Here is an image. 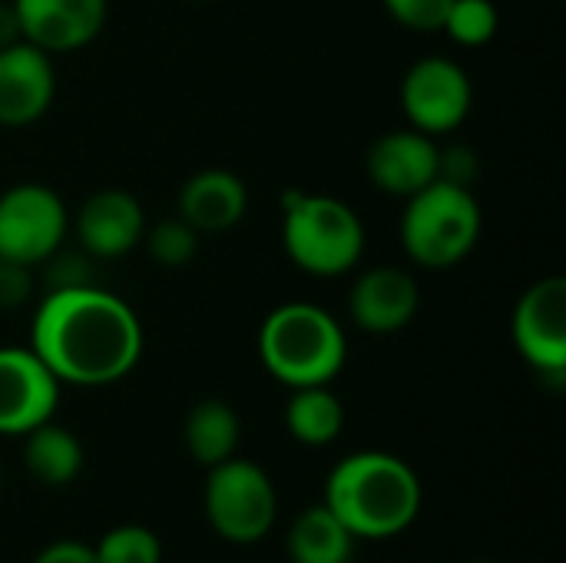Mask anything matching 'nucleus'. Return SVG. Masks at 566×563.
Here are the masks:
<instances>
[{
	"label": "nucleus",
	"mask_w": 566,
	"mask_h": 563,
	"mask_svg": "<svg viewBox=\"0 0 566 563\" xmlns=\"http://www.w3.org/2000/svg\"><path fill=\"white\" fill-rule=\"evenodd\" d=\"M325 508L355 538H395L421 511L415 468L385 451H358L338 461L325 481Z\"/></svg>",
	"instance_id": "nucleus-2"
},
{
	"label": "nucleus",
	"mask_w": 566,
	"mask_h": 563,
	"mask_svg": "<svg viewBox=\"0 0 566 563\" xmlns=\"http://www.w3.org/2000/svg\"><path fill=\"white\" fill-rule=\"evenodd\" d=\"M279 514L275 484L269 475L245 458H229L209 468L206 481V518L212 531L232 544L262 541Z\"/></svg>",
	"instance_id": "nucleus-7"
},
{
	"label": "nucleus",
	"mask_w": 566,
	"mask_h": 563,
	"mask_svg": "<svg viewBox=\"0 0 566 563\" xmlns=\"http://www.w3.org/2000/svg\"><path fill=\"white\" fill-rule=\"evenodd\" d=\"M365 169L375 189L408 199L441 176V146L434 136L411 126L391 129L371 143Z\"/></svg>",
	"instance_id": "nucleus-14"
},
{
	"label": "nucleus",
	"mask_w": 566,
	"mask_h": 563,
	"mask_svg": "<svg viewBox=\"0 0 566 563\" xmlns=\"http://www.w3.org/2000/svg\"><path fill=\"white\" fill-rule=\"evenodd\" d=\"M471 563H491V561H471Z\"/></svg>",
	"instance_id": "nucleus-29"
},
{
	"label": "nucleus",
	"mask_w": 566,
	"mask_h": 563,
	"mask_svg": "<svg viewBox=\"0 0 566 563\" xmlns=\"http://www.w3.org/2000/svg\"><path fill=\"white\" fill-rule=\"evenodd\" d=\"M259 358L265 372L289 388L332 385L348 362L342 322L315 302L275 305L259 329Z\"/></svg>",
	"instance_id": "nucleus-3"
},
{
	"label": "nucleus",
	"mask_w": 566,
	"mask_h": 563,
	"mask_svg": "<svg viewBox=\"0 0 566 563\" xmlns=\"http://www.w3.org/2000/svg\"><path fill=\"white\" fill-rule=\"evenodd\" d=\"M23 465L36 481L50 488L70 484L83 468V445L70 428L53 425L50 418L23 435Z\"/></svg>",
	"instance_id": "nucleus-18"
},
{
	"label": "nucleus",
	"mask_w": 566,
	"mask_h": 563,
	"mask_svg": "<svg viewBox=\"0 0 566 563\" xmlns=\"http://www.w3.org/2000/svg\"><path fill=\"white\" fill-rule=\"evenodd\" d=\"M70 209L43 183H17L0 192V262L36 269L66 242Z\"/></svg>",
	"instance_id": "nucleus-6"
},
{
	"label": "nucleus",
	"mask_w": 566,
	"mask_h": 563,
	"mask_svg": "<svg viewBox=\"0 0 566 563\" xmlns=\"http://www.w3.org/2000/svg\"><path fill=\"white\" fill-rule=\"evenodd\" d=\"M30 269L0 262V305H20L30 295Z\"/></svg>",
	"instance_id": "nucleus-26"
},
{
	"label": "nucleus",
	"mask_w": 566,
	"mask_h": 563,
	"mask_svg": "<svg viewBox=\"0 0 566 563\" xmlns=\"http://www.w3.org/2000/svg\"><path fill=\"white\" fill-rule=\"evenodd\" d=\"M60 405V382L30 345H0V435H27L50 421Z\"/></svg>",
	"instance_id": "nucleus-10"
},
{
	"label": "nucleus",
	"mask_w": 566,
	"mask_h": 563,
	"mask_svg": "<svg viewBox=\"0 0 566 563\" xmlns=\"http://www.w3.org/2000/svg\"><path fill=\"white\" fill-rule=\"evenodd\" d=\"M182 438H186V451L199 465L212 468V465H222L235 455L239 438H242V425H239V415L226 402L206 398L186 415Z\"/></svg>",
	"instance_id": "nucleus-19"
},
{
	"label": "nucleus",
	"mask_w": 566,
	"mask_h": 563,
	"mask_svg": "<svg viewBox=\"0 0 566 563\" xmlns=\"http://www.w3.org/2000/svg\"><path fill=\"white\" fill-rule=\"evenodd\" d=\"M381 3L391 13V20L401 23L405 30L434 33V30H441L454 0H381Z\"/></svg>",
	"instance_id": "nucleus-24"
},
{
	"label": "nucleus",
	"mask_w": 566,
	"mask_h": 563,
	"mask_svg": "<svg viewBox=\"0 0 566 563\" xmlns=\"http://www.w3.org/2000/svg\"><path fill=\"white\" fill-rule=\"evenodd\" d=\"M285 428L298 445L325 448L342 435L345 408L328 385L292 388V398L285 405Z\"/></svg>",
	"instance_id": "nucleus-20"
},
{
	"label": "nucleus",
	"mask_w": 566,
	"mask_h": 563,
	"mask_svg": "<svg viewBox=\"0 0 566 563\" xmlns=\"http://www.w3.org/2000/svg\"><path fill=\"white\" fill-rule=\"evenodd\" d=\"M474 173H478V156H474L468 146H451V149H441V176H438V179H448V183L471 186Z\"/></svg>",
	"instance_id": "nucleus-25"
},
{
	"label": "nucleus",
	"mask_w": 566,
	"mask_h": 563,
	"mask_svg": "<svg viewBox=\"0 0 566 563\" xmlns=\"http://www.w3.org/2000/svg\"><path fill=\"white\" fill-rule=\"evenodd\" d=\"M20 40V27H17V13L10 0H0V46Z\"/></svg>",
	"instance_id": "nucleus-28"
},
{
	"label": "nucleus",
	"mask_w": 566,
	"mask_h": 563,
	"mask_svg": "<svg viewBox=\"0 0 566 563\" xmlns=\"http://www.w3.org/2000/svg\"><path fill=\"white\" fill-rule=\"evenodd\" d=\"M33 563H99L96 561V551L90 544H80V541H56L50 548H43Z\"/></svg>",
	"instance_id": "nucleus-27"
},
{
	"label": "nucleus",
	"mask_w": 566,
	"mask_h": 563,
	"mask_svg": "<svg viewBox=\"0 0 566 563\" xmlns=\"http://www.w3.org/2000/svg\"><path fill=\"white\" fill-rule=\"evenodd\" d=\"M249 189L229 169H199L179 189V219H186L199 236L229 232L245 219Z\"/></svg>",
	"instance_id": "nucleus-16"
},
{
	"label": "nucleus",
	"mask_w": 566,
	"mask_h": 563,
	"mask_svg": "<svg viewBox=\"0 0 566 563\" xmlns=\"http://www.w3.org/2000/svg\"><path fill=\"white\" fill-rule=\"evenodd\" d=\"M146 252L156 265L163 269H182L196 259V249H199V232L186 222V219H163L156 222L153 229L146 226Z\"/></svg>",
	"instance_id": "nucleus-22"
},
{
	"label": "nucleus",
	"mask_w": 566,
	"mask_h": 563,
	"mask_svg": "<svg viewBox=\"0 0 566 563\" xmlns=\"http://www.w3.org/2000/svg\"><path fill=\"white\" fill-rule=\"evenodd\" d=\"M20 40L50 56L90 46L106 27V0H10Z\"/></svg>",
	"instance_id": "nucleus-11"
},
{
	"label": "nucleus",
	"mask_w": 566,
	"mask_h": 563,
	"mask_svg": "<svg viewBox=\"0 0 566 563\" xmlns=\"http://www.w3.org/2000/svg\"><path fill=\"white\" fill-rule=\"evenodd\" d=\"M421 289L408 269L375 265L365 269L348 292V315L368 335H395L418 315Z\"/></svg>",
	"instance_id": "nucleus-15"
},
{
	"label": "nucleus",
	"mask_w": 566,
	"mask_h": 563,
	"mask_svg": "<svg viewBox=\"0 0 566 563\" xmlns=\"http://www.w3.org/2000/svg\"><path fill=\"white\" fill-rule=\"evenodd\" d=\"M497 27H501V17H497L494 0H454L441 23L451 43L468 46V50L491 43L497 37Z\"/></svg>",
	"instance_id": "nucleus-21"
},
{
	"label": "nucleus",
	"mask_w": 566,
	"mask_h": 563,
	"mask_svg": "<svg viewBox=\"0 0 566 563\" xmlns=\"http://www.w3.org/2000/svg\"><path fill=\"white\" fill-rule=\"evenodd\" d=\"M282 246L305 275L338 279L361 262L365 226L345 199L289 189L282 196Z\"/></svg>",
	"instance_id": "nucleus-4"
},
{
	"label": "nucleus",
	"mask_w": 566,
	"mask_h": 563,
	"mask_svg": "<svg viewBox=\"0 0 566 563\" xmlns=\"http://www.w3.org/2000/svg\"><path fill=\"white\" fill-rule=\"evenodd\" d=\"M355 541L358 538L325 504H315L292 521L285 548L292 563H352Z\"/></svg>",
	"instance_id": "nucleus-17"
},
{
	"label": "nucleus",
	"mask_w": 566,
	"mask_h": 563,
	"mask_svg": "<svg viewBox=\"0 0 566 563\" xmlns=\"http://www.w3.org/2000/svg\"><path fill=\"white\" fill-rule=\"evenodd\" d=\"M80 246L93 259H123L146 236V209L129 189H99L70 219Z\"/></svg>",
	"instance_id": "nucleus-13"
},
{
	"label": "nucleus",
	"mask_w": 566,
	"mask_h": 563,
	"mask_svg": "<svg viewBox=\"0 0 566 563\" xmlns=\"http://www.w3.org/2000/svg\"><path fill=\"white\" fill-rule=\"evenodd\" d=\"M56 96L53 56L27 40L0 46V126L20 129L46 116Z\"/></svg>",
	"instance_id": "nucleus-12"
},
{
	"label": "nucleus",
	"mask_w": 566,
	"mask_h": 563,
	"mask_svg": "<svg viewBox=\"0 0 566 563\" xmlns=\"http://www.w3.org/2000/svg\"><path fill=\"white\" fill-rule=\"evenodd\" d=\"M511 335L521 358L551 382L566 375V279L547 275L534 282L514 305Z\"/></svg>",
	"instance_id": "nucleus-9"
},
{
	"label": "nucleus",
	"mask_w": 566,
	"mask_h": 563,
	"mask_svg": "<svg viewBox=\"0 0 566 563\" xmlns=\"http://www.w3.org/2000/svg\"><path fill=\"white\" fill-rule=\"evenodd\" d=\"M484 229L481 202L471 186L434 179L415 196L405 199V212L398 222L401 249L421 269H454L464 262Z\"/></svg>",
	"instance_id": "nucleus-5"
},
{
	"label": "nucleus",
	"mask_w": 566,
	"mask_h": 563,
	"mask_svg": "<svg viewBox=\"0 0 566 563\" xmlns=\"http://www.w3.org/2000/svg\"><path fill=\"white\" fill-rule=\"evenodd\" d=\"M93 551H96L99 563H163L159 538L139 524L113 528Z\"/></svg>",
	"instance_id": "nucleus-23"
},
{
	"label": "nucleus",
	"mask_w": 566,
	"mask_h": 563,
	"mask_svg": "<svg viewBox=\"0 0 566 563\" xmlns=\"http://www.w3.org/2000/svg\"><path fill=\"white\" fill-rule=\"evenodd\" d=\"M30 348L60 385L103 388L139 365L143 322L106 289L60 285L46 289L33 312Z\"/></svg>",
	"instance_id": "nucleus-1"
},
{
	"label": "nucleus",
	"mask_w": 566,
	"mask_h": 563,
	"mask_svg": "<svg viewBox=\"0 0 566 563\" xmlns=\"http://www.w3.org/2000/svg\"><path fill=\"white\" fill-rule=\"evenodd\" d=\"M401 113L411 129L428 136L454 133L474 103V86L468 70L451 56H421L401 76Z\"/></svg>",
	"instance_id": "nucleus-8"
}]
</instances>
